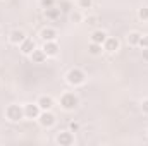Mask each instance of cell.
Returning <instances> with one entry per match:
<instances>
[{
  "label": "cell",
  "mask_w": 148,
  "mask_h": 146,
  "mask_svg": "<svg viewBox=\"0 0 148 146\" xmlns=\"http://www.w3.org/2000/svg\"><path fill=\"white\" fill-rule=\"evenodd\" d=\"M59 7H60L62 12H67V14L74 9L73 5H71V2H67V0H60V2H59Z\"/></svg>",
  "instance_id": "44dd1931"
},
{
  "label": "cell",
  "mask_w": 148,
  "mask_h": 146,
  "mask_svg": "<svg viewBox=\"0 0 148 146\" xmlns=\"http://www.w3.org/2000/svg\"><path fill=\"white\" fill-rule=\"evenodd\" d=\"M26 38H28V35H26L23 29H12V31L9 33V41H10L12 45H17V46H19Z\"/></svg>",
  "instance_id": "7c38bea8"
},
{
  "label": "cell",
  "mask_w": 148,
  "mask_h": 146,
  "mask_svg": "<svg viewBox=\"0 0 148 146\" xmlns=\"http://www.w3.org/2000/svg\"><path fill=\"white\" fill-rule=\"evenodd\" d=\"M107 31H103V29H95V31H91V35H90V41H93V43H100V45H103L105 43V40H107Z\"/></svg>",
  "instance_id": "5bb4252c"
},
{
  "label": "cell",
  "mask_w": 148,
  "mask_h": 146,
  "mask_svg": "<svg viewBox=\"0 0 148 146\" xmlns=\"http://www.w3.org/2000/svg\"><path fill=\"white\" fill-rule=\"evenodd\" d=\"M36 103L40 105L41 110H52L55 107V100H53V96H50V95H41V96H38Z\"/></svg>",
  "instance_id": "8fae6325"
},
{
  "label": "cell",
  "mask_w": 148,
  "mask_h": 146,
  "mask_svg": "<svg viewBox=\"0 0 148 146\" xmlns=\"http://www.w3.org/2000/svg\"><path fill=\"white\" fill-rule=\"evenodd\" d=\"M141 57L145 62H148V48H141Z\"/></svg>",
  "instance_id": "4316f807"
},
{
  "label": "cell",
  "mask_w": 148,
  "mask_h": 146,
  "mask_svg": "<svg viewBox=\"0 0 148 146\" xmlns=\"http://www.w3.org/2000/svg\"><path fill=\"white\" fill-rule=\"evenodd\" d=\"M41 48H43V52L47 53V57H50V59L57 57V55H59V52H60L59 41H43Z\"/></svg>",
  "instance_id": "ba28073f"
},
{
  "label": "cell",
  "mask_w": 148,
  "mask_h": 146,
  "mask_svg": "<svg viewBox=\"0 0 148 146\" xmlns=\"http://www.w3.org/2000/svg\"><path fill=\"white\" fill-rule=\"evenodd\" d=\"M140 48H148V35H141V40L138 43Z\"/></svg>",
  "instance_id": "d4e9b609"
},
{
  "label": "cell",
  "mask_w": 148,
  "mask_h": 146,
  "mask_svg": "<svg viewBox=\"0 0 148 146\" xmlns=\"http://www.w3.org/2000/svg\"><path fill=\"white\" fill-rule=\"evenodd\" d=\"M140 40H141V33L140 31H129L127 36H126V43L129 46H138Z\"/></svg>",
  "instance_id": "2e32d148"
},
{
  "label": "cell",
  "mask_w": 148,
  "mask_h": 146,
  "mask_svg": "<svg viewBox=\"0 0 148 146\" xmlns=\"http://www.w3.org/2000/svg\"><path fill=\"white\" fill-rule=\"evenodd\" d=\"M69 131L74 132V134L79 132V131H81V124H79L77 120H71V122H69Z\"/></svg>",
  "instance_id": "7402d4cb"
},
{
  "label": "cell",
  "mask_w": 148,
  "mask_h": 146,
  "mask_svg": "<svg viewBox=\"0 0 148 146\" xmlns=\"http://www.w3.org/2000/svg\"><path fill=\"white\" fill-rule=\"evenodd\" d=\"M5 119L9 122H21L24 119V107L19 103H10L5 107Z\"/></svg>",
  "instance_id": "3957f363"
},
{
  "label": "cell",
  "mask_w": 148,
  "mask_h": 146,
  "mask_svg": "<svg viewBox=\"0 0 148 146\" xmlns=\"http://www.w3.org/2000/svg\"><path fill=\"white\" fill-rule=\"evenodd\" d=\"M86 72L83 71V69H79V67H73V69H69L67 74H66V83L69 84V86H73V88H79V86H83L84 83H86Z\"/></svg>",
  "instance_id": "6da1fadb"
},
{
  "label": "cell",
  "mask_w": 148,
  "mask_h": 146,
  "mask_svg": "<svg viewBox=\"0 0 148 146\" xmlns=\"http://www.w3.org/2000/svg\"><path fill=\"white\" fill-rule=\"evenodd\" d=\"M40 38H41L43 41H57V38H59V33H57V29H55V28L45 26V28L40 31Z\"/></svg>",
  "instance_id": "9c48e42d"
},
{
  "label": "cell",
  "mask_w": 148,
  "mask_h": 146,
  "mask_svg": "<svg viewBox=\"0 0 148 146\" xmlns=\"http://www.w3.org/2000/svg\"><path fill=\"white\" fill-rule=\"evenodd\" d=\"M36 48V43H35V40L33 38H26L21 45H19V50H21V53L23 55H26V57H29L31 53H33V50Z\"/></svg>",
  "instance_id": "30bf717a"
},
{
  "label": "cell",
  "mask_w": 148,
  "mask_h": 146,
  "mask_svg": "<svg viewBox=\"0 0 148 146\" xmlns=\"http://www.w3.org/2000/svg\"><path fill=\"white\" fill-rule=\"evenodd\" d=\"M121 50V41H119V38L115 36H107L105 40V43H103V52H107V53H117Z\"/></svg>",
  "instance_id": "52a82bcc"
},
{
  "label": "cell",
  "mask_w": 148,
  "mask_h": 146,
  "mask_svg": "<svg viewBox=\"0 0 148 146\" xmlns=\"http://www.w3.org/2000/svg\"><path fill=\"white\" fill-rule=\"evenodd\" d=\"M93 7V0H77V9L81 10H90Z\"/></svg>",
  "instance_id": "ffe728a7"
},
{
  "label": "cell",
  "mask_w": 148,
  "mask_h": 146,
  "mask_svg": "<svg viewBox=\"0 0 148 146\" xmlns=\"http://www.w3.org/2000/svg\"><path fill=\"white\" fill-rule=\"evenodd\" d=\"M84 21L90 26H95V24H98V16H88V17H84Z\"/></svg>",
  "instance_id": "cb8c5ba5"
},
{
  "label": "cell",
  "mask_w": 148,
  "mask_h": 146,
  "mask_svg": "<svg viewBox=\"0 0 148 146\" xmlns=\"http://www.w3.org/2000/svg\"><path fill=\"white\" fill-rule=\"evenodd\" d=\"M38 3H40L41 9H48V7H53L57 3V0H40Z\"/></svg>",
  "instance_id": "603a6c76"
},
{
  "label": "cell",
  "mask_w": 148,
  "mask_h": 146,
  "mask_svg": "<svg viewBox=\"0 0 148 146\" xmlns=\"http://www.w3.org/2000/svg\"><path fill=\"white\" fill-rule=\"evenodd\" d=\"M69 19H71V23H74V24H81L84 21V14H83L81 9H73L69 12Z\"/></svg>",
  "instance_id": "ac0fdd59"
},
{
  "label": "cell",
  "mask_w": 148,
  "mask_h": 146,
  "mask_svg": "<svg viewBox=\"0 0 148 146\" xmlns=\"http://www.w3.org/2000/svg\"><path fill=\"white\" fill-rule=\"evenodd\" d=\"M36 120L43 129H52L57 124V117H55V113L52 110H41V113H40V117Z\"/></svg>",
  "instance_id": "277c9868"
},
{
  "label": "cell",
  "mask_w": 148,
  "mask_h": 146,
  "mask_svg": "<svg viewBox=\"0 0 148 146\" xmlns=\"http://www.w3.org/2000/svg\"><path fill=\"white\" fill-rule=\"evenodd\" d=\"M43 14H45V17H47V19H50V21H57V19L60 17L62 10H60V7H59V5H53V7L43 9Z\"/></svg>",
  "instance_id": "4fadbf2b"
},
{
  "label": "cell",
  "mask_w": 148,
  "mask_h": 146,
  "mask_svg": "<svg viewBox=\"0 0 148 146\" xmlns=\"http://www.w3.org/2000/svg\"><path fill=\"white\" fill-rule=\"evenodd\" d=\"M23 107H24V119L36 120L38 117H40V113H41V108H40V105H38L36 102L35 103H26Z\"/></svg>",
  "instance_id": "8992f818"
},
{
  "label": "cell",
  "mask_w": 148,
  "mask_h": 146,
  "mask_svg": "<svg viewBox=\"0 0 148 146\" xmlns=\"http://www.w3.org/2000/svg\"><path fill=\"white\" fill-rule=\"evenodd\" d=\"M55 143L60 146H73L74 145V132H71L69 129L67 131H60L57 132L55 136Z\"/></svg>",
  "instance_id": "5b68a950"
},
{
  "label": "cell",
  "mask_w": 148,
  "mask_h": 146,
  "mask_svg": "<svg viewBox=\"0 0 148 146\" xmlns=\"http://www.w3.org/2000/svg\"><path fill=\"white\" fill-rule=\"evenodd\" d=\"M59 105L60 108L66 110V112H73L79 107V98L74 91H64L59 98Z\"/></svg>",
  "instance_id": "7a4b0ae2"
},
{
  "label": "cell",
  "mask_w": 148,
  "mask_h": 146,
  "mask_svg": "<svg viewBox=\"0 0 148 146\" xmlns=\"http://www.w3.org/2000/svg\"><path fill=\"white\" fill-rule=\"evenodd\" d=\"M141 112H143L145 115H148V98H145V100L141 102Z\"/></svg>",
  "instance_id": "484cf974"
},
{
  "label": "cell",
  "mask_w": 148,
  "mask_h": 146,
  "mask_svg": "<svg viewBox=\"0 0 148 146\" xmlns=\"http://www.w3.org/2000/svg\"><path fill=\"white\" fill-rule=\"evenodd\" d=\"M138 19L141 23H148V5H143L138 9Z\"/></svg>",
  "instance_id": "d6986e66"
},
{
  "label": "cell",
  "mask_w": 148,
  "mask_h": 146,
  "mask_svg": "<svg viewBox=\"0 0 148 146\" xmlns=\"http://www.w3.org/2000/svg\"><path fill=\"white\" fill-rule=\"evenodd\" d=\"M29 59L33 60V64H43L48 57H47V53L43 52V48H35L33 53L29 55Z\"/></svg>",
  "instance_id": "9a60e30c"
},
{
  "label": "cell",
  "mask_w": 148,
  "mask_h": 146,
  "mask_svg": "<svg viewBox=\"0 0 148 146\" xmlns=\"http://www.w3.org/2000/svg\"><path fill=\"white\" fill-rule=\"evenodd\" d=\"M88 53H90L91 57H100V55L103 53V45L90 41V45H88Z\"/></svg>",
  "instance_id": "e0dca14e"
},
{
  "label": "cell",
  "mask_w": 148,
  "mask_h": 146,
  "mask_svg": "<svg viewBox=\"0 0 148 146\" xmlns=\"http://www.w3.org/2000/svg\"><path fill=\"white\" fill-rule=\"evenodd\" d=\"M0 33H2V28H0Z\"/></svg>",
  "instance_id": "83f0119b"
}]
</instances>
